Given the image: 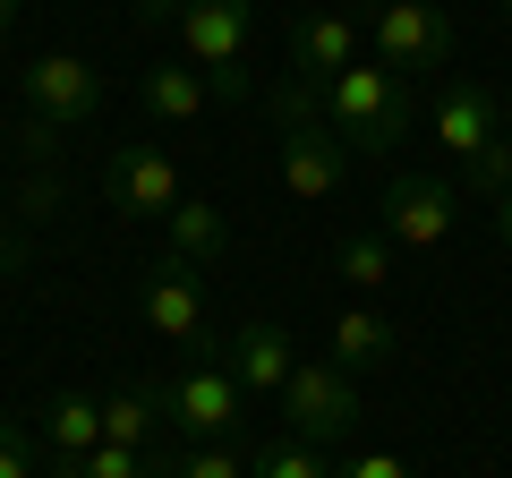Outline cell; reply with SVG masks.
Segmentation results:
<instances>
[{
    "instance_id": "obj_24",
    "label": "cell",
    "mask_w": 512,
    "mask_h": 478,
    "mask_svg": "<svg viewBox=\"0 0 512 478\" xmlns=\"http://www.w3.org/2000/svg\"><path fill=\"white\" fill-rule=\"evenodd\" d=\"M0 478H35V436L18 419H0Z\"/></svg>"
},
{
    "instance_id": "obj_11",
    "label": "cell",
    "mask_w": 512,
    "mask_h": 478,
    "mask_svg": "<svg viewBox=\"0 0 512 478\" xmlns=\"http://www.w3.org/2000/svg\"><path fill=\"white\" fill-rule=\"evenodd\" d=\"M222 368H231L239 393H282L291 368H299V350H291V333H282L274 316H248V325L222 342Z\"/></svg>"
},
{
    "instance_id": "obj_2",
    "label": "cell",
    "mask_w": 512,
    "mask_h": 478,
    "mask_svg": "<svg viewBox=\"0 0 512 478\" xmlns=\"http://www.w3.org/2000/svg\"><path fill=\"white\" fill-rule=\"evenodd\" d=\"M274 129H282V188H291L299 205H325L333 188L350 180V146L333 137L325 103H316L308 77H291V86L274 94Z\"/></svg>"
},
{
    "instance_id": "obj_4",
    "label": "cell",
    "mask_w": 512,
    "mask_h": 478,
    "mask_svg": "<svg viewBox=\"0 0 512 478\" xmlns=\"http://www.w3.org/2000/svg\"><path fill=\"white\" fill-rule=\"evenodd\" d=\"M94 111H103V77H94V60L77 52H43L35 69H26V154H43L60 129H86Z\"/></svg>"
},
{
    "instance_id": "obj_3",
    "label": "cell",
    "mask_w": 512,
    "mask_h": 478,
    "mask_svg": "<svg viewBox=\"0 0 512 478\" xmlns=\"http://www.w3.org/2000/svg\"><path fill=\"white\" fill-rule=\"evenodd\" d=\"M180 43H188V69L205 77L214 103H248V94H256V77H248L256 0H188V9H180Z\"/></svg>"
},
{
    "instance_id": "obj_7",
    "label": "cell",
    "mask_w": 512,
    "mask_h": 478,
    "mask_svg": "<svg viewBox=\"0 0 512 478\" xmlns=\"http://www.w3.org/2000/svg\"><path fill=\"white\" fill-rule=\"evenodd\" d=\"M367 43H376V60L393 77H427L453 60V18H444L436 0H384L376 26H367Z\"/></svg>"
},
{
    "instance_id": "obj_31",
    "label": "cell",
    "mask_w": 512,
    "mask_h": 478,
    "mask_svg": "<svg viewBox=\"0 0 512 478\" xmlns=\"http://www.w3.org/2000/svg\"><path fill=\"white\" fill-rule=\"evenodd\" d=\"M504 26H512V0H504Z\"/></svg>"
},
{
    "instance_id": "obj_29",
    "label": "cell",
    "mask_w": 512,
    "mask_h": 478,
    "mask_svg": "<svg viewBox=\"0 0 512 478\" xmlns=\"http://www.w3.org/2000/svg\"><path fill=\"white\" fill-rule=\"evenodd\" d=\"M495 239H504V248H512V188H504V197H495Z\"/></svg>"
},
{
    "instance_id": "obj_13",
    "label": "cell",
    "mask_w": 512,
    "mask_h": 478,
    "mask_svg": "<svg viewBox=\"0 0 512 478\" xmlns=\"http://www.w3.org/2000/svg\"><path fill=\"white\" fill-rule=\"evenodd\" d=\"M325 359L350 368V376H359V368H393V359H402V333H393L384 308H342L325 325Z\"/></svg>"
},
{
    "instance_id": "obj_22",
    "label": "cell",
    "mask_w": 512,
    "mask_h": 478,
    "mask_svg": "<svg viewBox=\"0 0 512 478\" xmlns=\"http://www.w3.org/2000/svg\"><path fill=\"white\" fill-rule=\"evenodd\" d=\"M171 478H248V453L239 444H180L171 453Z\"/></svg>"
},
{
    "instance_id": "obj_30",
    "label": "cell",
    "mask_w": 512,
    "mask_h": 478,
    "mask_svg": "<svg viewBox=\"0 0 512 478\" xmlns=\"http://www.w3.org/2000/svg\"><path fill=\"white\" fill-rule=\"evenodd\" d=\"M18 9H26V0H0V35H9V18H18Z\"/></svg>"
},
{
    "instance_id": "obj_25",
    "label": "cell",
    "mask_w": 512,
    "mask_h": 478,
    "mask_svg": "<svg viewBox=\"0 0 512 478\" xmlns=\"http://www.w3.org/2000/svg\"><path fill=\"white\" fill-rule=\"evenodd\" d=\"M18 214H26V222H52V214H60V180L26 171V188H18Z\"/></svg>"
},
{
    "instance_id": "obj_28",
    "label": "cell",
    "mask_w": 512,
    "mask_h": 478,
    "mask_svg": "<svg viewBox=\"0 0 512 478\" xmlns=\"http://www.w3.org/2000/svg\"><path fill=\"white\" fill-rule=\"evenodd\" d=\"M180 9H188V0H137V18H146V26H180Z\"/></svg>"
},
{
    "instance_id": "obj_8",
    "label": "cell",
    "mask_w": 512,
    "mask_h": 478,
    "mask_svg": "<svg viewBox=\"0 0 512 478\" xmlns=\"http://www.w3.org/2000/svg\"><path fill=\"white\" fill-rule=\"evenodd\" d=\"M461 222V188L453 180H427V171H393L384 180V222L376 231L393 239V248H444Z\"/></svg>"
},
{
    "instance_id": "obj_17",
    "label": "cell",
    "mask_w": 512,
    "mask_h": 478,
    "mask_svg": "<svg viewBox=\"0 0 512 478\" xmlns=\"http://www.w3.org/2000/svg\"><path fill=\"white\" fill-rule=\"evenodd\" d=\"M163 231H171V257H180V265L222 257V205H205V197H180L163 214Z\"/></svg>"
},
{
    "instance_id": "obj_6",
    "label": "cell",
    "mask_w": 512,
    "mask_h": 478,
    "mask_svg": "<svg viewBox=\"0 0 512 478\" xmlns=\"http://www.w3.org/2000/svg\"><path fill=\"white\" fill-rule=\"evenodd\" d=\"M154 402H163V419L180 427L188 444H231V436H239V410H248V393L231 385V368H222V359H188L171 385H154Z\"/></svg>"
},
{
    "instance_id": "obj_15",
    "label": "cell",
    "mask_w": 512,
    "mask_h": 478,
    "mask_svg": "<svg viewBox=\"0 0 512 478\" xmlns=\"http://www.w3.org/2000/svg\"><path fill=\"white\" fill-rule=\"evenodd\" d=\"M43 444H52V470L69 478L77 461L103 444V402H94V393H52V410H43Z\"/></svg>"
},
{
    "instance_id": "obj_12",
    "label": "cell",
    "mask_w": 512,
    "mask_h": 478,
    "mask_svg": "<svg viewBox=\"0 0 512 478\" xmlns=\"http://www.w3.org/2000/svg\"><path fill=\"white\" fill-rule=\"evenodd\" d=\"M137 316H146V333H163V342H205V291H197V265L163 257V265L146 274Z\"/></svg>"
},
{
    "instance_id": "obj_26",
    "label": "cell",
    "mask_w": 512,
    "mask_h": 478,
    "mask_svg": "<svg viewBox=\"0 0 512 478\" xmlns=\"http://www.w3.org/2000/svg\"><path fill=\"white\" fill-rule=\"evenodd\" d=\"M333 478H410V461H393V453H359L350 470H333Z\"/></svg>"
},
{
    "instance_id": "obj_21",
    "label": "cell",
    "mask_w": 512,
    "mask_h": 478,
    "mask_svg": "<svg viewBox=\"0 0 512 478\" xmlns=\"http://www.w3.org/2000/svg\"><path fill=\"white\" fill-rule=\"evenodd\" d=\"M69 478H171V453H128V444H94Z\"/></svg>"
},
{
    "instance_id": "obj_5",
    "label": "cell",
    "mask_w": 512,
    "mask_h": 478,
    "mask_svg": "<svg viewBox=\"0 0 512 478\" xmlns=\"http://www.w3.org/2000/svg\"><path fill=\"white\" fill-rule=\"evenodd\" d=\"M274 402H282V427H291L299 444H316V453L359 427V385H350V368H333V359H299Z\"/></svg>"
},
{
    "instance_id": "obj_10",
    "label": "cell",
    "mask_w": 512,
    "mask_h": 478,
    "mask_svg": "<svg viewBox=\"0 0 512 478\" xmlns=\"http://www.w3.org/2000/svg\"><path fill=\"white\" fill-rule=\"evenodd\" d=\"M504 103H495V86H478V77H461V86H436V103H427V137H436L453 163H478V154L504 137Z\"/></svg>"
},
{
    "instance_id": "obj_16",
    "label": "cell",
    "mask_w": 512,
    "mask_h": 478,
    "mask_svg": "<svg viewBox=\"0 0 512 478\" xmlns=\"http://www.w3.org/2000/svg\"><path fill=\"white\" fill-rule=\"evenodd\" d=\"M137 94H146L154 120H197V111L214 103V94H205V77L188 69V60H171V69H146V77H137Z\"/></svg>"
},
{
    "instance_id": "obj_27",
    "label": "cell",
    "mask_w": 512,
    "mask_h": 478,
    "mask_svg": "<svg viewBox=\"0 0 512 478\" xmlns=\"http://www.w3.org/2000/svg\"><path fill=\"white\" fill-rule=\"evenodd\" d=\"M26 265V239H18V222H0V274H18Z\"/></svg>"
},
{
    "instance_id": "obj_23",
    "label": "cell",
    "mask_w": 512,
    "mask_h": 478,
    "mask_svg": "<svg viewBox=\"0 0 512 478\" xmlns=\"http://www.w3.org/2000/svg\"><path fill=\"white\" fill-rule=\"evenodd\" d=\"M470 188H478V197H487V205H495V197H504V188H512V129H504V137H495V146H487V154H478V163H470Z\"/></svg>"
},
{
    "instance_id": "obj_14",
    "label": "cell",
    "mask_w": 512,
    "mask_h": 478,
    "mask_svg": "<svg viewBox=\"0 0 512 478\" xmlns=\"http://www.w3.org/2000/svg\"><path fill=\"white\" fill-rule=\"evenodd\" d=\"M350 60H359V26L350 18H299L291 26V77H308V86H325V77H342Z\"/></svg>"
},
{
    "instance_id": "obj_1",
    "label": "cell",
    "mask_w": 512,
    "mask_h": 478,
    "mask_svg": "<svg viewBox=\"0 0 512 478\" xmlns=\"http://www.w3.org/2000/svg\"><path fill=\"white\" fill-rule=\"evenodd\" d=\"M316 103H325V120H333V137H342L350 154H393L410 137V120H419V111H410V86L393 69H367V60H350L342 77H325V86H316Z\"/></svg>"
},
{
    "instance_id": "obj_9",
    "label": "cell",
    "mask_w": 512,
    "mask_h": 478,
    "mask_svg": "<svg viewBox=\"0 0 512 478\" xmlns=\"http://www.w3.org/2000/svg\"><path fill=\"white\" fill-rule=\"evenodd\" d=\"M103 197L120 205L128 222H163L171 205L188 197V180H180V163H171L154 137H128V146L103 163Z\"/></svg>"
},
{
    "instance_id": "obj_20",
    "label": "cell",
    "mask_w": 512,
    "mask_h": 478,
    "mask_svg": "<svg viewBox=\"0 0 512 478\" xmlns=\"http://www.w3.org/2000/svg\"><path fill=\"white\" fill-rule=\"evenodd\" d=\"M248 478H333V461L316 453V444L282 436V444H256L248 453Z\"/></svg>"
},
{
    "instance_id": "obj_19",
    "label": "cell",
    "mask_w": 512,
    "mask_h": 478,
    "mask_svg": "<svg viewBox=\"0 0 512 478\" xmlns=\"http://www.w3.org/2000/svg\"><path fill=\"white\" fill-rule=\"evenodd\" d=\"M333 274H342L350 291H384V282H393V239L384 231H350L342 257H333Z\"/></svg>"
},
{
    "instance_id": "obj_18",
    "label": "cell",
    "mask_w": 512,
    "mask_h": 478,
    "mask_svg": "<svg viewBox=\"0 0 512 478\" xmlns=\"http://www.w3.org/2000/svg\"><path fill=\"white\" fill-rule=\"evenodd\" d=\"M154 419H163V402H154L146 385H120V393H103V444H128V453H146Z\"/></svg>"
}]
</instances>
